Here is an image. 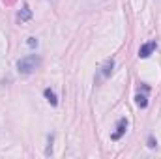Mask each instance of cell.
Returning a JSON list of instances; mask_svg holds the SVG:
<instances>
[{
	"label": "cell",
	"mask_w": 161,
	"mask_h": 159,
	"mask_svg": "<svg viewBox=\"0 0 161 159\" xmlns=\"http://www.w3.org/2000/svg\"><path fill=\"white\" fill-rule=\"evenodd\" d=\"M40 64H41V58L38 54H28V56H25V58H21L17 62V71L23 73V75H30V73H34L38 69Z\"/></svg>",
	"instance_id": "6da1fadb"
},
{
	"label": "cell",
	"mask_w": 161,
	"mask_h": 159,
	"mask_svg": "<svg viewBox=\"0 0 161 159\" xmlns=\"http://www.w3.org/2000/svg\"><path fill=\"white\" fill-rule=\"evenodd\" d=\"M125 131H127V120L120 118L118 122H116V131H113V133H111V139H113V140H120L122 135H124Z\"/></svg>",
	"instance_id": "7a4b0ae2"
},
{
	"label": "cell",
	"mask_w": 161,
	"mask_h": 159,
	"mask_svg": "<svg viewBox=\"0 0 161 159\" xmlns=\"http://www.w3.org/2000/svg\"><path fill=\"white\" fill-rule=\"evenodd\" d=\"M141 88H142V92H139V94L135 96V101H137V105H139L141 109H146V107H148V96H146V94H148L150 88H148L146 84H142Z\"/></svg>",
	"instance_id": "3957f363"
},
{
	"label": "cell",
	"mask_w": 161,
	"mask_h": 159,
	"mask_svg": "<svg viewBox=\"0 0 161 159\" xmlns=\"http://www.w3.org/2000/svg\"><path fill=\"white\" fill-rule=\"evenodd\" d=\"M156 47H158L156 41H148V43L141 45V49H139V56H141V58H148V56L156 51Z\"/></svg>",
	"instance_id": "277c9868"
},
{
	"label": "cell",
	"mask_w": 161,
	"mask_h": 159,
	"mask_svg": "<svg viewBox=\"0 0 161 159\" xmlns=\"http://www.w3.org/2000/svg\"><path fill=\"white\" fill-rule=\"evenodd\" d=\"M113 68H114V60H113V58L105 60V64L99 68V69H101V71H99V79H107V77L113 73Z\"/></svg>",
	"instance_id": "5b68a950"
},
{
	"label": "cell",
	"mask_w": 161,
	"mask_h": 159,
	"mask_svg": "<svg viewBox=\"0 0 161 159\" xmlns=\"http://www.w3.org/2000/svg\"><path fill=\"white\" fill-rule=\"evenodd\" d=\"M32 17V9L28 8V4H23V8H21V11L17 13V19L21 21V23H25V21H28Z\"/></svg>",
	"instance_id": "8992f818"
},
{
	"label": "cell",
	"mask_w": 161,
	"mask_h": 159,
	"mask_svg": "<svg viewBox=\"0 0 161 159\" xmlns=\"http://www.w3.org/2000/svg\"><path fill=\"white\" fill-rule=\"evenodd\" d=\"M43 96H45V99H47V101H49V103H51L53 107H56V105H58V99H56V94H54V92H53L51 88H47V90L43 92Z\"/></svg>",
	"instance_id": "52a82bcc"
},
{
	"label": "cell",
	"mask_w": 161,
	"mask_h": 159,
	"mask_svg": "<svg viewBox=\"0 0 161 159\" xmlns=\"http://www.w3.org/2000/svg\"><path fill=\"white\" fill-rule=\"evenodd\" d=\"M28 45H30V47H36V45H38V40H36V38H28Z\"/></svg>",
	"instance_id": "ba28073f"
},
{
	"label": "cell",
	"mask_w": 161,
	"mask_h": 159,
	"mask_svg": "<svg viewBox=\"0 0 161 159\" xmlns=\"http://www.w3.org/2000/svg\"><path fill=\"white\" fill-rule=\"evenodd\" d=\"M148 146H150V148H154V146H158V142L154 140V137H150V139H148Z\"/></svg>",
	"instance_id": "9c48e42d"
}]
</instances>
